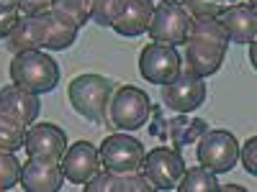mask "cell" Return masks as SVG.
<instances>
[{
    "mask_svg": "<svg viewBox=\"0 0 257 192\" xmlns=\"http://www.w3.org/2000/svg\"><path fill=\"white\" fill-rule=\"evenodd\" d=\"M39 105H41L39 95L18 88V84H8V88L0 90V113L21 123H34L39 118Z\"/></svg>",
    "mask_w": 257,
    "mask_h": 192,
    "instance_id": "cell-18",
    "label": "cell"
},
{
    "mask_svg": "<svg viewBox=\"0 0 257 192\" xmlns=\"http://www.w3.org/2000/svg\"><path fill=\"white\" fill-rule=\"evenodd\" d=\"M162 102L165 108L175 113H190L206 102V82L190 70H180L170 82L162 84Z\"/></svg>",
    "mask_w": 257,
    "mask_h": 192,
    "instance_id": "cell-7",
    "label": "cell"
},
{
    "mask_svg": "<svg viewBox=\"0 0 257 192\" xmlns=\"http://www.w3.org/2000/svg\"><path fill=\"white\" fill-rule=\"evenodd\" d=\"M247 46H249V62L257 64V62H254V59H257V54H254V41H252V44H247Z\"/></svg>",
    "mask_w": 257,
    "mask_h": 192,
    "instance_id": "cell-30",
    "label": "cell"
},
{
    "mask_svg": "<svg viewBox=\"0 0 257 192\" xmlns=\"http://www.w3.org/2000/svg\"><path fill=\"white\" fill-rule=\"evenodd\" d=\"M16 20H18V6H3L0 3V38H6L13 31Z\"/></svg>",
    "mask_w": 257,
    "mask_h": 192,
    "instance_id": "cell-27",
    "label": "cell"
},
{
    "mask_svg": "<svg viewBox=\"0 0 257 192\" xmlns=\"http://www.w3.org/2000/svg\"><path fill=\"white\" fill-rule=\"evenodd\" d=\"M188 28H190L188 10L180 3H175V0H162V6L155 8L147 31H149V36H152L155 44L180 46V44H185Z\"/></svg>",
    "mask_w": 257,
    "mask_h": 192,
    "instance_id": "cell-5",
    "label": "cell"
},
{
    "mask_svg": "<svg viewBox=\"0 0 257 192\" xmlns=\"http://www.w3.org/2000/svg\"><path fill=\"white\" fill-rule=\"evenodd\" d=\"M44 36H47V24H44V13L41 16H24L16 20L13 31L6 36V46L13 54L21 52H39L44 46Z\"/></svg>",
    "mask_w": 257,
    "mask_h": 192,
    "instance_id": "cell-16",
    "label": "cell"
},
{
    "mask_svg": "<svg viewBox=\"0 0 257 192\" xmlns=\"http://www.w3.org/2000/svg\"><path fill=\"white\" fill-rule=\"evenodd\" d=\"M229 46V36L216 16H193L185 36V70L198 77L219 72Z\"/></svg>",
    "mask_w": 257,
    "mask_h": 192,
    "instance_id": "cell-1",
    "label": "cell"
},
{
    "mask_svg": "<svg viewBox=\"0 0 257 192\" xmlns=\"http://www.w3.org/2000/svg\"><path fill=\"white\" fill-rule=\"evenodd\" d=\"M3 6H18V0H0Z\"/></svg>",
    "mask_w": 257,
    "mask_h": 192,
    "instance_id": "cell-31",
    "label": "cell"
},
{
    "mask_svg": "<svg viewBox=\"0 0 257 192\" xmlns=\"http://www.w3.org/2000/svg\"><path fill=\"white\" fill-rule=\"evenodd\" d=\"M155 184L139 172H95L85 182V192H152Z\"/></svg>",
    "mask_w": 257,
    "mask_h": 192,
    "instance_id": "cell-15",
    "label": "cell"
},
{
    "mask_svg": "<svg viewBox=\"0 0 257 192\" xmlns=\"http://www.w3.org/2000/svg\"><path fill=\"white\" fill-rule=\"evenodd\" d=\"M142 166L149 182L155 184V190H165V192L175 190L185 172L183 156L178 152H170V148H152L149 154H144Z\"/></svg>",
    "mask_w": 257,
    "mask_h": 192,
    "instance_id": "cell-9",
    "label": "cell"
},
{
    "mask_svg": "<svg viewBox=\"0 0 257 192\" xmlns=\"http://www.w3.org/2000/svg\"><path fill=\"white\" fill-rule=\"evenodd\" d=\"M149 118V98L139 88H126L116 90L108 102V126L118 131H137Z\"/></svg>",
    "mask_w": 257,
    "mask_h": 192,
    "instance_id": "cell-4",
    "label": "cell"
},
{
    "mask_svg": "<svg viewBox=\"0 0 257 192\" xmlns=\"http://www.w3.org/2000/svg\"><path fill=\"white\" fill-rule=\"evenodd\" d=\"M59 162H62L59 166H62L64 180H70L72 184H85L100 169V154L88 141H77L67 146V152L62 154Z\"/></svg>",
    "mask_w": 257,
    "mask_h": 192,
    "instance_id": "cell-11",
    "label": "cell"
},
{
    "mask_svg": "<svg viewBox=\"0 0 257 192\" xmlns=\"http://www.w3.org/2000/svg\"><path fill=\"white\" fill-rule=\"evenodd\" d=\"M21 180V162L13 152H0V190H11Z\"/></svg>",
    "mask_w": 257,
    "mask_h": 192,
    "instance_id": "cell-24",
    "label": "cell"
},
{
    "mask_svg": "<svg viewBox=\"0 0 257 192\" xmlns=\"http://www.w3.org/2000/svg\"><path fill=\"white\" fill-rule=\"evenodd\" d=\"M180 6L193 16H216L221 8V0H183Z\"/></svg>",
    "mask_w": 257,
    "mask_h": 192,
    "instance_id": "cell-26",
    "label": "cell"
},
{
    "mask_svg": "<svg viewBox=\"0 0 257 192\" xmlns=\"http://www.w3.org/2000/svg\"><path fill=\"white\" fill-rule=\"evenodd\" d=\"M116 13V0H93L90 3V20H95L98 26H111Z\"/></svg>",
    "mask_w": 257,
    "mask_h": 192,
    "instance_id": "cell-25",
    "label": "cell"
},
{
    "mask_svg": "<svg viewBox=\"0 0 257 192\" xmlns=\"http://www.w3.org/2000/svg\"><path fill=\"white\" fill-rule=\"evenodd\" d=\"M98 154L103 169H108V172H137V169H142L144 146L134 136L111 134L98 148Z\"/></svg>",
    "mask_w": 257,
    "mask_h": 192,
    "instance_id": "cell-8",
    "label": "cell"
},
{
    "mask_svg": "<svg viewBox=\"0 0 257 192\" xmlns=\"http://www.w3.org/2000/svg\"><path fill=\"white\" fill-rule=\"evenodd\" d=\"M254 3H257V0H249V3H247V6H249V8H254Z\"/></svg>",
    "mask_w": 257,
    "mask_h": 192,
    "instance_id": "cell-32",
    "label": "cell"
},
{
    "mask_svg": "<svg viewBox=\"0 0 257 192\" xmlns=\"http://www.w3.org/2000/svg\"><path fill=\"white\" fill-rule=\"evenodd\" d=\"M178 190L180 192H221V184L216 180V172H211L206 166H193L183 172Z\"/></svg>",
    "mask_w": 257,
    "mask_h": 192,
    "instance_id": "cell-20",
    "label": "cell"
},
{
    "mask_svg": "<svg viewBox=\"0 0 257 192\" xmlns=\"http://www.w3.org/2000/svg\"><path fill=\"white\" fill-rule=\"evenodd\" d=\"M152 13H155L152 0H116V13L111 20V28L126 38L142 36L149 28Z\"/></svg>",
    "mask_w": 257,
    "mask_h": 192,
    "instance_id": "cell-14",
    "label": "cell"
},
{
    "mask_svg": "<svg viewBox=\"0 0 257 192\" xmlns=\"http://www.w3.org/2000/svg\"><path fill=\"white\" fill-rule=\"evenodd\" d=\"M26 154L41 156V159H54L59 162L62 154L67 152V134L54 123H34L26 128Z\"/></svg>",
    "mask_w": 257,
    "mask_h": 192,
    "instance_id": "cell-13",
    "label": "cell"
},
{
    "mask_svg": "<svg viewBox=\"0 0 257 192\" xmlns=\"http://www.w3.org/2000/svg\"><path fill=\"white\" fill-rule=\"evenodd\" d=\"M242 164L249 174H257V138H249L242 148Z\"/></svg>",
    "mask_w": 257,
    "mask_h": 192,
    "instance_id": "cell-29",
    "label": "cell"
},
{
    "mask_svg": "<svg viewBox=\"0 0 257 192\" xmlns=\"http://www.w3.org/2000/svg\"><path fill=\"white\" fill-rule=\"evenodd\" d=\"M44 24H47V36H44V49L62 52L75 44L80 26L70 16H64L59 10H47L44 13Z\"/></svg>",
    "mask_w": 257,
    "mask_h": 192,
    "instance_id": "cell-19",
    "label": "cell"
},
{
    "mask_svg": "<svg viewBox=\"0 0 257 192\" xmlns=\"http://www.w3.org/2000/svg\"><path fill=\"white\" fill-rule=\"evenodd\" d=\"M219 24L234 44H252L257 36V13L249 6H229L221 10Z\"/></svg>",
    "mask_w": 257,
    "mask_h": 192,
    "instance_id": "cell-17",
    "label": "cell"
},
{
    "mask_svg": "<svg viewBox=\"0 0 257 192\" xmlns=\"http://www.w3.org/2000/svg\"><path fill=\"white\" fill-rule=\"evenodd\" d=\"M26 144V123L0 113V152H18Z\"/></svg>",
    "mask_w": 257,
    "mask_h": 192,
    "instance_id": "cell-22",
    "label": "cell"
},
{
    "mask_svg": "<svg viewBox=\"0 0 257 192\" xmlns=\"http://www.w3.org/2000/svg\"><path fill=\"white\" fill-rule=\"evenodd\" d=\"M64 174L62 166L54 159L29 156L21 164V187L26 192H57L62 190Z\"/></svg>",
    "mask_w": 257,
    "mask_h": 192,
    "instance_id": "cell-12",
    "label": "cell"
},
{
    "mask_svg": "<svg viewBox=\"0 0 257 192\" xmlns=\"http://www.w3.org/2000/svg\"><path fill=\"white\" fill-rule=\"evenodd\" d=\"M203 131H208V128H206V120H201V118H193V120H185V118L167 120V134H170V138L175 141L178 148H183L190 141H198V136Z\"/></svg>",
    "mask_w": 257,
    "mask_h": 192,
    "instance_id": "cell-21",
    "label": "cell"
},
{
    "mask_svg": "<svg viewBox=\"0 0 257 192\" xmlns=\"http://www.w3.org/2000/svg\"><path fill=\"white\" fill-rule=\"evenodd\" d=\"M196 156L201 162V166L211 169V172H229V169L237 164L239 159V144L234 138V134L229 131H203L198 136V148H196Z\"/></svg>",
    "mask_w": 257,
    "mask_h": 192,
    "instance_id": "cell-6",
    "label": "cell"
},
{
    "mask_svg": "<svg viewBox=\"0 0 257 192\" xmlns=\"http://www.w3.org/2000/svg\"><path fill=\"white\" fill-rule=\"evenodd\" d=\"M180 67H183V62H180V54L175 52V46L149 44L139 54V72L147 82H152V84L170 82L180 72Z\"/></svg>",
    "mask_w": 257,
    "mask_h": 192,
    "instance_id": "cell-10",
    "label": "cell"
},
{
    "mask_svg": "<svg viewBox=\"0 0 257 192\" xmlns=\"http://www.w3.org/2000/svg\"><path fill=\"white\" fill-rule=\"evenodd\" d=\"M90 3L93 0H52V10L70 16L77 26H85L90 20Z\"/></svg>",
    "mask_w": 257,
    "mask_h": 192,
    "instance_id": "cell-23",
    "label": "cell"
},
{
    "mask_svg": "<svg viewBox=\"0 0 257 192\" xmlns=\"http://www.w3.org/2000/svg\"><path fill=\"white\" fill-rule=\"evenodd\" d=\"M52 10V0H18V13L24 16H41Z\"/></svg>",
    "mask_w": 257,
    "mask_h": 192,
    "instance_id": "cell-28",
    "label": "cell"
},
{
    "mask_svg": "<svg viewBox=\"0 0 257 192\" xmlns=\"http://www.w3.org/2000/svg\"><path fill=\"white\" fill-rule=\"evenodd\" d=\"M70 102L72 108L90 123L108 126V102L113 95V82L100 74H80L70 82Z\"/></svg>",
    "mask_w": 257,
    "mask_h": 192,
    "instance_id": "cell-2",
    "label": "cell"
},
{
    "mask_svg": "<svg viewBox=\"0 0 257 192\" xmlns=\"http://www.w3.org/2000/svg\"><path fill=\"white\" fill-rule=\"evenodd\" d=\"M11 80L13 84L36 95L52 92L59 82V67L49 54L41 52H21L11 62Z\"/></svg>",
    "mask_w": 257,
    "mask_h": 192,
    "instance_id": "cell-3",
    "label": "cell"
}]
</instances>
